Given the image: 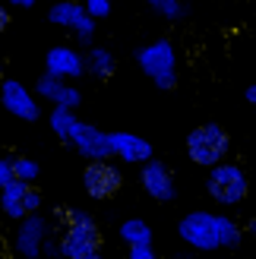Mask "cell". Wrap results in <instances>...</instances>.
<instances>
[{"mask_svg":"<svg viewBox=\"0 0 256 259\" xmlns=\"http://www.w3.org/2000/svg\"><path fill=\"white\" fill-rule=\"evenodd\" d=\"M139 184H143V190L155 202H174V196H177L171 167L164 164V161H158V158H152L143 171H139Z\"/></svg>","mask_w":256,"mask_h":259,"instance_id":"11","label":"cell"},{"mask_svg":"<svg viewBox=\"0 0 256 259\" xmlns=\"http://www.w3.org/2000/svg\"><path fill=\"white\" fill-rule=\"evenodd\" d=\"M63 85H67V82H60V79H54V76L41 73V76H38V82H35V95H38V98H48L51 105H57Z\"/></svg>","mask_w":256,"mask_h":259,"instance_id":"21","label":"cell"},{"mask_svg":"<svg viewBox=\"0 0 256 259\" xmlns=\"http://www.w3.org/2000/svg\"><path fill=\"white\" fill-rule=\"evenodd\" d=\"M48 123H51V130H54V136H57L60 142H70V136H73L76 123H79V117H76V111H67V108H51Z\"/></svg>","mask_w":256,"mask_h":259,"instance_id":"17","label":"cell"},{"mask_svg":"<svg viewBox=\"0 0 256 259\" xmlns=\"http://www.w3.org/2000/svg\"><path fill=\"white\" fill-rule=\"evenodd\" d=\"M41 202H45V196H41L35 187H29V193H25V212H29V215H38Z\"/></svg>","mask_w":256,"mask_h":259,"instance_id":"26","label":"cell"},{"mask_svg":"<svg viewBox=\"0 0 256 259\" xmlns=\"http://www.w3.org/2000/svg\"><path fill=\"white\" fill-rule=\"evenodd\" d=\"M7 79V76H4V57H0V82H4Z\"/></svg>","mask_w":256,"mask_h":259,"instance_id":"33","label":"cell"},{"mask_svg":"<svg viewBox=\"0 0 256 259\" xmlns=\"http://www.w3.org/2000/svg\"><path fill=\"white\" fill-rule=\"evenodd\" d=\"M13 174H16L19 184L35 187V180H38V174H41V167H38V161L25 158V155H16V158H13Z\"/></svg>","mask_w":256,"mask_h":259,"instance_id":"20","label":"cell"},{"mask_svg":"<svg viewBox=\"0 0 256 259\" xmlns=\"http://www.w3.org/2000/svg\"><path fill=\"white\" fill-rule=\"evenodd\" d=\"M10 184H16V174H13V158L0 155V190H7Z\"/></svg>","mask_w":256,"mask_h":259,"instance_id":"25","label":"cell"},{"mask_svg":"<svg viewBox=\"0 0 256 259\" xmlns=\"http://www.w3.org/2000/svg\"><path fill=\"white\" fill-rule=\"evenodd\" d=\"M32 7H35V0H13L7 10H22L25 13V10H32Z\"/></svg>","mask_w":256,"mask_h":259,"instance_id":"29","label":"cell"},{"mask_svg":"<svg viewBox=\"0 0 256 259\" xmlns=\"http://www.w3.org/2000/svg\"><path fill=\"white\" fill-rule=\"evenodd\" d=\"M63 225H67V231L60 237L63 259H92L101 253V231L86 209H67L63 212Z\"/></svg>","mask_w":256,"mask_h":259,"instance_id":"1","label":"cell"},{"mask_svg":"<svg viewBox=\"0 0 256 259\" xmlns=\"http://www.w3.org/2000/svg\"><path fill=\"white\" fill-rule=\"evenodd\" d=\"M92 259H105V253H98V256H92Z\"/></svg>","mask_w":256,"mask_h":259,"instance_id":"34","label":"cell"},{"mask_svg":"<svg viewBox=\"0 0 256 259\" xmlns=\"http://www.w3.org/2000/svg\"><path fill=\"white\" fill-rule=\"evenodd\" d=\"M7 25H10V10H7L4 4H0V35L7 32Z\"/></svg>","mask_w":256,"mask_h":259,"instance_id":"30","label":"cell"},{"mask_svg":"<svg viewBox=\"0 0 256 259\" xmlns=\"http://www.w3.org/2000/svg\"><path fill=\"white\" fill-rule=\"evenodd\" d=\"M114 70H117V60L108 48H89L86 51V73H92L95 79H111Z\"/></svg>","mask_w":256,"mask_h":259,"instance_id":"14","label":"cell"},{"mask_svg":"<svg viewBox=\"0 0 256 259\" xmlns=\"http://www.w3.org/2000/svg\"><path fill=\"white\" fill-rule=\"evenodd\" d=\"M126 259H158V253L152 247H130L126 250Z\"/></svg>","mask_w":256,"mask_h":259,"instance_id":"28","label":"cell"},{"mask_svg":"<svg viewBox=\"0 0 256 259\" xmlns=\"http://www.w3.org/2000/svg\"><path fill=\"white\" fill-rule=\"evenodd\" d=\"M79 101H82V92H79V89H76V85H63V92H60V98H57V105L54 108H67V111H76V108H79Z\"/></svg>","mask_w":256,"mask_h":259,"instance_id":"23","label":"cell"},{"mask_svg":"<svg viewBox=\"0 0 256 259\" xmlns=\"http://www.w3.org/2000/svg\"><path fill=\"white\" fill-rule=\"evenodd\" d=\"M51 237V222L38 212V215H29L25 222L16 225V234H13V247L22 259H41V250Z\"/></svg>","mask_w":256,"mask_h":259,"instance_id":"7","label":"cell"},{"mask_svg":"<svg viewBox=\"0 0 256 259\" xmlns=\"http://www.w3.org/2000/svg\"><path fill=\"white\" fill-rule=\"evenodd\" d=\"M219 231H222V250H237L244 243V228L222 212H219Z\"/></svg>","mask_w":256,"mask_h":259,"instance_id":"19","label":"cell"},{"mask_svg":"<svg viewBox=\"0 0 256 259\" xmlns=\"http://www.w3.org/2000/svg\"><path fill=\"white\" fill-rule=\"evenodd\" d=\"M45 73L60 79V82L79 79V76H86V54L76 51V48L57 45V48H51L45 54Z\"/></svg>","mask_w":256,"mask_h":259,"instance_id":"10","label":"cell"},{"mask_svg":"<svg viewBox=\"0 0 256 259\" xmlns=\"http://www.w3.org/2000/svg\"><path fill=\"white\" fill-rule=\"evenodd\" d=\"M82 187L92 199H111L123 187V174L111 161H89L82 171Z\"/></svg>","mask_w":256,"mask_h":259,"instance_id":"8","label":"cell"},{"mask_svg":"<svg viewBox=\"0 0 256 259\" xmlns=\"http://www.w3.org/2000/svg\"><path fill=\"white\" fill-rule=\"evenodd\" d=\"M174 259H190V256H174Z\"/></svg>","mask_w":256,"mask_h":259,"instance_id":"35","label":"cell"},{"mask_svg":"<svg viewBox=\"0 0 256 259\" xmlns=\"http://www.w3.org/2000/svg\"><path fill=\"white\" fill-rule=\"evenodd\" d=\"M82 16H86V7L76 4V0H60V4H54L48 10V19L54 25H60V29H70V32L79 25Z\"/></svg>","mask_w":256,"mask_h":259,"instance_id":"15","label":"cell"},{"mask_svg":"<svg viewBox=\"0 0 256 259\" xmlns=\"http://www.w3.org/2000/svg\"><path fill=\"white\" fill-rule=\"evenodd\" d=\"M86 13H89V19H108L111 16V4H108V0H86Z\"/></svg>","mask_w":256,"mask_h":259,"instance_id":"24","label":"cell"},{"mask_svg":"<svg viewBox=\"0 0 256 259\" xmlns=\"http://www.w3.org/2000/svg\"><path fill=\"white\" fill-rule=\"evenodd\" d=\"M25 193H29V187L25 184H10L7 190H0V212H4L10 222H25L29 218V212H25Z\"/></svg>","mask_w":256,"mask_h":259,"instance_id":"13","label":"cell"},{"mask_svg":"<svg viewBox=\"0 0 256 259\" xmlns=\"http://www.w3.org/2000/svg\"><path fill=\"white\" fill-rule=\"evenodd\" d=\"M247 190H250L247 171L240 164H231V161L212 167L209 177H206V193H209V199H215L219 205H237V202H244L247 199Z\"/></svg>","mask_w":256,"mask_h":259,"instance_id":"5","label":"cell"},{"mask_svg":"<svg viewBox=\"0 0 256 259\" xmlns=\"http://www.w3.org/2000/svg\"><path fill=\"white\" fill-rule=\"evenodd\" d=\"M0 105H4L7 114H13L16 120H25V123H35L41 117V105H38L35 89H29L19 79H13V76H7V79L0 82Z\"/></svg>","mask_w":256,"mask_h":259,"instance_id":"6","label":"cell"},{"mask_svg":"<svg viewBox=\"0 0 256 259\" xmlns=\"http://www.w3.org/2000/svg\"><path fill=\"white\" fill-rule=\"evenodd\" d=\"M247 101H250V105L256 108V85H250V89H247Z\"/></svg>","mask_w":256,"mask_h":259,"instance_id":"32","label":"cell"},{"mask_svg":"<svg viewBox=\"0 0 256 259\" xmlns=\"http://www.w3.org/2000/svg\"><path fill=\"white\" fill-rule=\"evenodd\" d=\"M177 234L187 243L190 250H199V253H212V250H222V231H219V212H206V209H196V212H187L181 222H177Z\"/></svg>","mask_w":256,"mask_h":259,"instance_id":"4","label":"cell"},{"mask_svg":"<svg viewBox=\"0 0 256 259\" xmlns=\"http://www.w3.org/2000/svg\"><path fill=\"white\" fill-rule=\"evenodd\" d=\"M111 152H114V158H120L123 164H143V167L155 158L152 142L136 136V133H111Z\"/></svg>","mask_w":256,"mask_h":259,"instance_id":"12","label":"cell"},{"mask_svg":"<svg viewBox=\"0 0 256 259\" xmlns=\"http://www.w3.org/2000/svg\"><path fill=\"white\" fill-rule=\"evenodd\" d=\"M70 146L82 155V158L89 161H108L111 158V133H105V130H98L92 123H76L73 136H70Z\"/></svg>","mask_w":256,"mask_h":259,"instance_id":"9","label":"cell"},{"mask_svg":"<svg viewBox=\"0 0 256 259\" xmlns=\"http://www.w3.org/2000/svg\"><path fill=\"white\" fill-rule=\"evenodd\" d=\"M41 259H63V250H60V240L57 237H48L45 250H41Z\"/></svg>","mask_w":256,"mask_h":259,"instance_id":"27","label":"cell"},{"mask_svg":"<svg viewBox=\"0 0 256 259\" xmlns=\"http://www.w3.org/2000/svg\"><path fill=\"white\" fill-rule=\"evenodd\" d=\"M228 152H231V136L222 123H199L196 130L187 133V155L190 161L199 167H219L228 161Z\"/></svg>","mask_w":256,"mask_h":259,"instance_id":"2","label":"cell"},{"mask_svg":"<svg viewBox=\"0 0 256 259\" xmlns=\"http://www.w3.org/2000/svg\"><path fill=\"white\" fill-rule=\"evenodd\" d=\"M149 10L155 16H161L164 22H181L190 16V7L181 4V0H149Z\"/></svg>","mask_w":256,"mask_h":259,"instance_id":"18","label":"cell"},{"mask_svg":"<svg viewBox=\"0 0 256 259\" xmlns=\"http://www.w3.org/2000/svg\"><path fill=\"white\" fill-rule=\"evenodd\" d=\"M120 240L126 247H152V228L143 218H126L120 225Z\"/></svg>","mask_w":256,"mask_h":259,"instance_id":"16","label":"cell"},{"mask_svg":"<svg viewBox=\"0 0 256 259\" xmlns=\"http://www.w3.org/2000/svg\"><path fill=\"white\" fill-rule=\"evenodd\" d=\"M244 234H250V237H256V218H250V222H247V228H244Z\"/></svg>","mask_w":256,"mask_h":259,"instance_id":"31","label":"cell"},{"mask_svg":"<svg viewBox=\"0 0 256 259\" xmlns=\"http://www.w3.org/2000/svg\"><path fill=\"white\" fill-rule=\"evenodd\" d=\"M95 25H98V22L89 19V13H86V16L79 19V25L73 29V38H76L82 48H92V41H95Z\"/></svg>","mask_w":256,"mask_h":259,"instance_id":"22","label":"cell"},{"mask_svg":"<svg viewBox=\"0 0 256 259\" xmlns=\"http://www.w3.org/2000/svg\"><path fill=\"white\" fill-rule=\"evenodd\" d=\"M136 63L161 92H171L177 85V51L168 38H155V41H149L146 48H139Z\"/></svg>","mask_w":256,"mask_h":259,"instance_id":"3","label":"cell"}]
</instances>
